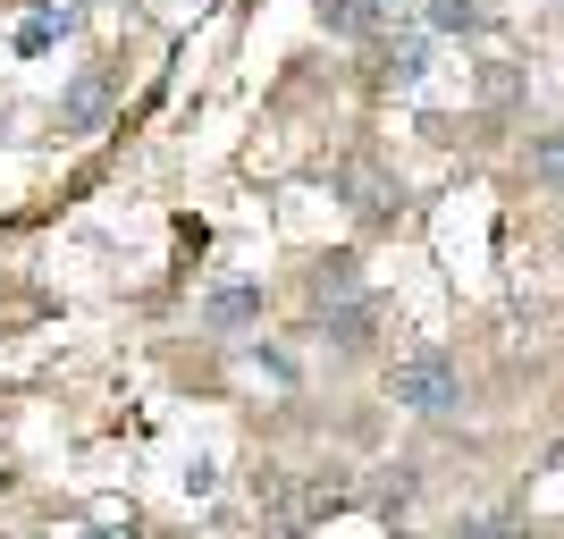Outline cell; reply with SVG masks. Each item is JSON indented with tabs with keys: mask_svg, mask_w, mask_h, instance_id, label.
<instances>
[{
	"mask_svg": "<svg viewBox=\"0 0 564 539\" xmlns=\"http://www.w3.org/2000/svg\"><path fill=\"white\" fill-rule=\"evenodd\" d=\"M522 177L540 194H564V127H547V136L522 143Z\"/></svg>",
	"mask_w": 564,
	"mask_h": 539,
	"instance_id": "52a82bcc",
	"label": "cell"
},
{
	"mask_svg": "<svg viewBox=\"0 0 564 539\" xmlns=\"http://www.w3.org/2000/svg\"><path fill=\"white\" fill-rule=\"evenodd\" d=\"M101 110H110V68H85L59 101V127H101Z\"/></svg>",
	"mask_w": 564,
	"mask_h": 539,
	"instance_id": "8992f818",
	"label": "cell"
},
{
	"mask_svg": "<svg viewBox=\"0 0 564 539\" xmlns=\"http://www.w3.org/2000/svg\"><path fill=\"white\" fill-rule=\"evenodd\" d=\"M430 25H447V34H471V25H489V0H430Z\"/></svg>",
	"mask_w": 564,
	"mask_h": 539,
	"instance_id": "30bf717a",
	"label": "cell"
},
{
	"mask_svg": "<svg viewBox=\"0 0 564 539\" xmlns=\"http://www.w3.org/2000/svg\"><path fill=\"white\" fill-rule=\"evenodd\" d=\"M388 397H397L404 413L447 422V413H464V371H455L447 354H404L397 371H388Z\"/></svg>",
	"mask_w": 564,
	"mask_h": 539,
	"instance_id": "6da1fadb",
	"label": "cell"
},
{
	"mask_svg": "<svg viewBox=\"0 0 564 539\" xmlns=\"http://www.w3.org/2000/svg\"><path fill=\"white\" fill-rule=\"evenodd\" d=\"M312 295H321V304H354V261L346 254H329V261H312Z\"/></svg>",
	"mask_w": 564,
	"mask_h": 539,
	"instance_id": "9c48e42d",
	"label": "cell"
},
{
	"mask_svg": "<svg viewBox=\"0 0 564 539\" xmlns=\"http://www.w3.org/2000/svg\"><path fill=\"white\" fill-rule=\"evenodd\" d=\"M455 539H531V522H514V515H471V522H455Z\"/></svg>",
	"mask_w": 564,
	"mask_h": 539,
	"instance_id": "8fae6325",
	"label": "cell"
},
{
	"mask_svg": "<svg viewBox=\"0 0 564 539\" xmlns=\"http://www.w3.org/2000/svg\"><path fill=\"white\" fill-rule=\"evenodd\" d=\"M430 68V34H388L379 43V85H422Z\"/></svg>",
	"mask_w": 564,
	"mask_h": 539,
	"instance_id": "5b68a950",
	"label": "cell"
},
{
	"mask_svg": "<svg viewBox=\"0 0 564 539\" xmlns=\"http://www.w3.org/2000/svg\"><path fill=\"white\" fill-rule=\"evenodd\" d=\"M404 9H413V0H321V18H329L337 34H379V43L397 34Z\"/></svg>",
	"mask_w": 564,
	"mask_h": 539,
	"instance_id": "3957f363",
	"label": "cell"
},
{
	"mask_svg": "<svg viewBox=\"0 0 564 539\" xmlns=\"http://www.w3.org/2000/svg\"><path fill=\"white\" fill-rule=\"evenodd\" d=\"M379 186H388V177L346 169V203H354V212H362V219H397V194H379Z\"/></svg>",
	"mask_w": 564,
	"mask_h": 539,
	"instance_id": "ba28073f",
	"label": "cell"
},
{
	"mask_svg": "<svg viewBox=\"0 0 564 539\" xmlns=\"http://www.w3.org/2000/svg\"><path fill=\"white\" fill-rule=\"evenodd\" d=\"M371 321H379V312L362 304V295H354V304H321V337H329L337 354H362V346H371Z\"/></svg>",
	"mask_w": 564,
	"mask_h": 539,
	"instance_id": "277c9868",
	"label": "cell"
},
{
	"mask_svg": "<svg viewBox=\"0 0 564 539\" xmlns=\"http://www.w3.org/2000/svg\"><path fill=\"white\" fill-rule=\"evenodd\" d=\"M253 321H261V279H228V287H212V304H203V328H219V337H245Z\"/></svg>",
	"mask_w": 564,
	"mask_h": 539,
	"instance_id": "7a4b0ae2",
	"label": "cell"
}]
</instances>
